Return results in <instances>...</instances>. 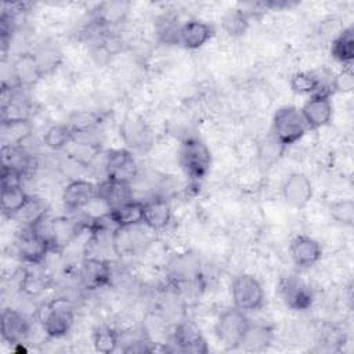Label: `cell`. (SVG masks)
<instances>
[{"label":"cell","mask_w":354,"mask_h":354,"mask_svg":"<svg viewBox=\"0 0 354 354\" xmlns=\"http://www.w3.org/2000/svg\"><path fill=\"white\" fill-rule=\"evenodd\" d=\"M35 317L47 337L58 339L65 336L73 324V307L69 300L58 297L43 303Z\"/></svg>","instance_id":"6da1fadb"},{"label":"cell","mask_w":354,"mask_h":354,"mask_svg":"<svg viewBox=\"0 0 354 354\" xmlns=\"http://www.w3.org/2000/svg\"><path fill=\"white\" fill-rule=\"evenodd\" d=\"M178 159L184 173L194 181L205 178L210 170V151L207 145L196 137H188L181 142Z\"/></svg>","instance_id":"7a4b0ae2"},{"label":"cell","mask_w":354,"mask_h":354,"mask_svg":"<svg viewBox=\"0 0 354 354\" xmlns=\"http://www.w3.org/2000/svg\"><path fill=\"white\" fill-rule=\"evenodd\" d=\"M307 131L308 127L300 113V109L296 106H282L274 113L271 134L282 145L289 147L296 144Z\"/></svg>","instance_id":"3957f363"},{"label":"cell","mask_w":354,"mask_h":354,"mask_svg":"<svg viewBox=\"0 0 354 354\" xmlns=\"http://www.w3.org/2000/svg\"><path fill=\"white\" fill-rule=\"evenodd\" d=\"M250 321L245 311L228 308L218 317L216 322V336L225 350H236L248 332Z\"/></svg>","instance_id":"277c9868"},{"label":"cell","mask_w":354,"mask_h":354,"mask_svg":"<svg viewBox=\"0 0 354 354\" xmlns=\"http://www.w3.org/2000/svg\"><path fill=\"white\" fill-rule=\"evenodd\" d=\"M231 295L234 307L242 311H256L264 303V290L261 283L249 274H239L232 281Z\"/></svg>","instance_id":"5b68a950"},{"label":"cell","mask_w":354,"mask_h":354,"mask_svg":"<svg viewBox=\"0 0 354 354\" xmlns=\"http://www.w3.org/2000/svg\"><path fill=\"white\" fill-rule=\"evenodd\" d=\"M106 178L131 184L138 174V165L127 149H112L105 156Z\"/></svg>","instance_id":"8992f818"},{"label":"cell","mask_w":354,"mask_h":354,"mask_svg":"<svg viewBox=\"0 0 354 354\" xmlns=\"http://www.w3.org/2000/svg\"><path fill=\"white\" fill-rule=\"evenodd\" d=\"M300 113L308 130H317L326 126L333 115V105L329 91H319L313 94L301 106Z\"/></svg>","instance_id":"52a82bcc"},{"label":"cell","mask_w":354,"mask_h":354,"mask_svg":"<svg viewBox=\"0 0 354 354\" xmlns=\"http://www.w3.org/2000/svg\"><path fill=\"white\" fill-rule=\"evenodd\" d=\"M278 290L285 306L295 311H304L313 304V293L308 285L297 277H283L279 281Z\"/></svg>","instance_id":"ba28073f"},{"label":"cell","mask_w":354,"mask_h":354,"mask_svg":"<svg viewBox=\"0 0 354 354\" xmlns=\"http://www.w3.org/2000/svg\"><path fill=\"white\" fill-rule=\"evenodd\" d=\"M51 250V243L32 227H26L18 239V253L29 264H40Z\"/></svg>","instance_id":"9c48e42d"},{"label":"cell","mask_w":354,"mask_h":354,"mask_svg":"<svg viewBox=\"0 0 354 354\" xmlns=\"http://www.w3.org/2000/svg\"><path fill=\"white\" fill-rule=\"evenodd\" d=\"M97 194L98 185L87 180L76 178L65 187L62 192V202L69 212H76L91 205L97 199Z\"/></svg>","instance_id":"30bf717a"},{"label":"cell","mask_w":354,"mask_h":354,"mask_svg":"<svg viewBox=\"0 0 354 354\" xmlns=\"http://www.w3.org/2000/svg\"><path fill=\"white\" fill-rule=\"evenodd\" d=\"M283 199L296 209L307 206L313 196V185L310 178L303 173H292L282 184Z\"/></svg>","instance_id":"8fae6325"},{"label":"cell","mask_w":354,"mask_h":354,"mask_svg":"<svg viewBox=\"0 0 354 354\" xmlns=\"http://www.w3.org/2000/svg\"><path fill=\"white\" fill-rule=\"evenodd\" d=\"M112 271L106 260L98 257H86L82 261L80 279L86 289L95 290L111 282Z\"/></svg>","instance_id":"7c38bea8"},{"label":"cell","mask_w":354,"mask_h":354,"mask_svg":"<svg viewBox=\"0 0 354 354\" xmlns=\"http://www.w3.org/2000/svg\"><path fill=\"white\" fill-rule=\"evenodd\" d=\"M44 71L39 62V58L33 53L19 54L12 64V76L18 86L30 87L36 84L43 76Z\"/></svg>","instance_id":"4fadbf2b"},{"label":"cell","mask_w":354,"mask_h":354,"mask_svg":"<svg viewBox=\"0 0 354 354\" xmlns=\"http://www.w3.org/2000/svg\"><path fill=\"white\" fill-rule=\"evenodd\" d=\"M290 256L299 268H310L322 256L321 245L308 235H297L290 242Z\"/></svg>","instance_id":"5bb4252c"},{"label":"cell","mask_w":354,"mask_h":354,"mask_svg":"<svg viewBox=\"0 0 354 354\" xmlns=\"http://www.w3.org/2000/svg\"><path fill=\"white\" fill-rule=\"evenodd\" d=\"M214 35L212 25L199 19H191L180 25L178 44L188 50H196L206 44Z\"/></svg>","instance_id":"9a60e30c"},{"label":"cell","mask_w":354,"mask_h":354,"mask_svg":"<svg viewBox=\"0 0 354 354\" xmlns=\"http://www.w3.org/2000/svg\"><path fill=\"white\" fill-rule=\"evenodd\" d=\"M97 198L108 210H112L133 199L131 184L106 178L102 183H100Z\"/></svg>","instance_id":"2e32d148"},{"label":"cell","mask_w":354,"mask_h":354,"mask_svg":"<svg viewBox=\"0 0 354 354\" xmlns=\"http://www.w3.org/2000/svg\"><path fill=\"white\" fill-rule=\"evenodd\" d=\"M1 337L7 343L19 344L29 335V325L26 319L12 308H4L0 321Z\"/></svg>","instance_id":"e0dca14e"},{"label":"cell","mask_w":354,"mask_h":354,"mask_svg":"<svg viewBox=\"0 0 354 354\" xmlns=\"http://www.w3.org/2000/svg\"><path fill=\"white\" fill-rule=\"evenodd\" d=\"M174 343L184 353H207V344L201 330L191 322H183L176 328Z\"/></svg>","instance_id":"ac0fdd59"},{"label":"cell","mask_w":354,"mask_h":354,"mask_svg":"<svg viewBox=\"0 0 354 354\" xmlns=\"http://www.w3.org/2000/svg\"><path fill=\"white\" fill-rule=\"evenodd\" d=\"M171 220V207L166 198L155 196L144 202V224L151 230H163Z\"/></svg>","instance_id":"d6986e66"},{"label":"cell","mask_w":354,"mask_h":354,"mask_svg":"<svg viewBox=\"0 0 354 354\" xmlns=\"http://www.w3.org/2000/svg\"><path fill=\"white\" fill-rule=\"evenodd\" d=\"M32 134V123L26 118H4L1 120V145L21 147Z\"/></svg>","instance_id":"ffe728a7"},{"label":"cell","mask_w":354,"mask_h":354,"mask_svg":"<svg viewBox=\"0 0 354 354\" xmlns=\"http://www.w3.org/2000/svg\"><path fill=\"white\" fill-rule=\"evenodd\" d=\"M106 214L116 228L136 227L144 223V202L131 199L119 207L108 210Z\"/></svg>","instance_id":"44dd1931"},{"label":"cell","mask_w":354,"mask_h":354,"mask_svg":"<svg viewBox=\"0 0 354 354\" xmlns=\"http://www.w3.org/2000/svg\"><path fill=\"white\" fill-rule=\"evenodd\" d=\"M129 12V3L106 1L97 6L94 10L95 24L100 26H113L120 24Z\"/></svg>","instance_id":"7402d4cb"},{"label":"cell","mask_w":354,"mask_h":354,"mask_svg":"<svg viewBox=\"0 0 354 354\" xmlns=\"http://www.w3.org/2000/svg\"><path fill=\"white\" fill-rule=\"evenodd\" d=\"M332 57L346 65L350 66L354 58V29L353 26L343 28V30L332 40L330 46Z\"/></svg>","instance_id":"603a6c76"},{"label":"cell","mask_w":354,"mask_h":354,"mask_svg":"<svg viewBox=\"0 0 354 354\" xmlns=\"http://www.w3.org/2000/svg\"><path fill=\"white\" fill-rule=\"evenodd\" d=\"M169 272L177 281H188L198 277L199 260L192 253H183L169 261Z\"/></svg>","instance_id":"cb8c5ba5"},{"label":"cell","mask_w":354,"mask_h":354,"mask_svg":"<svg viewBox=\"0 0 354 354\" xmlns=\"http://www.w3.org/2000/svg\"><path fill=\"white\" fill-rule=\"evenodd\" d=\"M47 217L46 203L36 196H29L26 203L11 217L22 223L25 227H35Z\"/></svg>","instance_id":"d4e9b609"},{"label":"cell","mask_w":354,"mask_h":354,"mask_svg":"<svg viewBox=\"0 0 354 354\" xmlns=\"http://www.w3.org/2000/svg\"><path fill=\"white\" fill-rule=\"evenodd\" d=\"M285 148L286 147L282 145L272 134L263 138L257 144V151H256L260 166L264 167V169H268V167L274 166L279 160V158L282 156Z\"/></svg>","instance_id":"484cf974"},{"label":"cell","mask_w":354,"mask_h":354,"mask_svg":"<svg viewBox=\"0 0 354 354\" xmlns=\"http://www.w3.org/2000/svg\"><path fill=\"white\" fill-rule=\"evenodd\" d=\"M21 184L19 185H1V210L6 216L12 217L29 199Z\"/></svg>","instance_id":"4316f807"},{"label":"cell","mask_w":354,"mask_h":354,"mask_svg":"<svg viewBox=\"0 0 354 354\" xmlns=\"http://www.w3.org/2000/svg\"><path fill=\"white\" fill-rule=\"evenodd\" d=\"M271 337L272 332L268 326L250 324L241 347H243L246 351H261L271 343Z\"/></svg>","instance_id":"83f0119b"},{"label":"cell","mask_w":354,"mask_h":354,"mask_svg":"<svg viewBox=\"0 0 354 354\" xmlns=\"http://www.w3.org/2000/svg\"><path fill=\"white\" fill-rule=\"evenodd\" d=\"M290 88L296 94H317L325 91L321 79L313 72H297L290 77Z\"/></svg>","instance_id":"f1b7e54d"},{"label":"cell","mask_w":354,"mask_h":354,"mask_svg":"<svg viewBox=\"0 0 354 354\" xmlns=\"http://www.w3.org/2000/svg\"><path fill=\"white\" fill-rule=\"evenodd\" d=\"M75 138V133L71 129L69 124H53L51 127H48V130L44 134V144L54 149V151H59V149H65Z\"/></svg>","instance_id":"f546056e"},{"label":"cell","mask_w":354,"mask_h":354,"mask_svg":"<svg viewBox=\"0 0 354 354\" xmlns=\"http://www.w3.org/2000/svg\"><path fill=\"white\" fill-rule=\"evenodd\" d=\"M28 166H29V158L21 149V147L1 145V169L15 170L24 174Z\"/></svg>","instance_id":"4dcf8cb0"},{"label":"cell","mask_w":354,"mask_h":354,"mask_svg":"<svg viewBox=\"0 0 354 354\" xmlns=\"http://www.w3.org/2000/svg\"><path fill=\"white\" fill-rule=\"evenodd\" d=\"M65 149L68 151V155L82 166H88L100 151L98 145L88 141H77L76 138H73Z\"/></svg>","instance_id":"1f68e13d"},{"label":"cell","mask_w":354,"mask_h":354,"mask_svg":"<svg viewBox=\"0 0 354 354\" xmlns=\"http://www.w3.org/2000/svg\"><path fill=\"white\" fill-rule=\"evenodd\" d=\"M93 344L98 353L111 354L118 348L119 333L108 326L98 328L93 335Z\"/></svg>","instance_id":"d6a6232c"},{"label":"cell","mask_w":354,"mask_h":354,"mask_svg":"<svg viewBox=\"0 0 354 354\" xmlns=\"http://www.w3.org/2000/svg\"><path fill=\"white\" fill-rule=\"evenodd\" d=\"M133 227L115 228L112 234V248L119 256H130L136 249V239L133 234Z\"/></svg>","instance_id":"836d02e7"},{"label":"cell","mask_w":354,"mask_h":354,"mask_svg":"<svg viewBox=\"0 0 354 354\" xmlns=\"http://www.w3.org/2000/svg\"><path fill=\"white\" fill-rule=\"evenodd\" d=\"M249 25V17L245 11L234 10L230 11L223 19V28L231 36H241L246 32Z\"/></svg>","instance_id":"e575fe53"},{"label":"cell","mask_w":354,"mask_h":354,"mask_svg":"<svg viewBox=\"0 0 354 354\" xmlns=\"http://www.w3.org/2000/svg\"><path fill=\"white\" fill-rule=\"evenodd\" d=\"M330 216L342 224L351 225L354 220V203L351 199H342L329 205Z\"/></svg>","instance_id":"d590c367"},{"label":"cell","mask_w":354,"mask_h":354,"mask_svg":"<svg viewBox=\"0 0 354 354\" xmlns=\"http://www.w3.org/2000/svg\"><path fill=\"white\" fill-rule=\"evenodd\" d=\"M180 25H176L173 19L165 17L158 25V36L166 44H178Z\"/></svg>","instance_id":"8d00e7d4"},{"label":"cell","mask_w":354,"mask_h":354,"mask_svg":"<svg viewBox=\"0 0 354 354\" xmlns=\"http://www.w3.org/2000/svg\"><path fill=\"white\" fill-rule=\"evenodd\" d=\"M22 289L29 293V295H37L41 289H46V277L39 272H32V271H25L22 283Z\"/></svg>","instance_id":"74e56055"},{"label":"cell","mask_w":354,"mask_h":354,"mask_svg":"<svg viewBox=\"0 0 354 354\" xmlns=\"http://www.w3.org/2000/svg\"><path fill=\"white\" fill-rule=\"evenodd\" d=\"M332 90L339 93H350L354 88V73L351 66H346L332 80Z\"/></svg>","instance_id":"f35d334b"}]
</instances>
